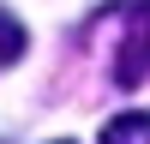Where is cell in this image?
<instances>
[{"instance_id":"1","label":"cell","mask_w":150,"mask_h":144,"mask_svg":"<svg viewBox=\"0 0 150 144\" xmlns=\"http://www.w3.org/2000/svg\"><path fill=\"white\" fill-rule=\"evenodd\" d=\"M102 144H150V114H120L102 126Z\"/></svg>"},{"instance_id":"2","label":"cell","mask_w":150,"mask_h":144,"mask_svg":"<svg viewBox=\"0 0 150 144\" xmlns=\"http://www.w3.org/2000/svg\"><path fill=\"white\" fill-rule=\"evenodd\" d=\"M18 54H24V24L12 12H0V66H12Z\"/></svg>"},{"instance_id":"3","label":"cell","mask_w":150,"mask_h":144,"mask_svg":"<svg viewBox=\"0 0 150 144\" xmlns=\"http://www.w3.org/2000/svg\"><path fill=\"white\" fill-rule=\"evenodd\" d=\"M60 144H66V138H60Z\"/></svg>"}]
</instances>
